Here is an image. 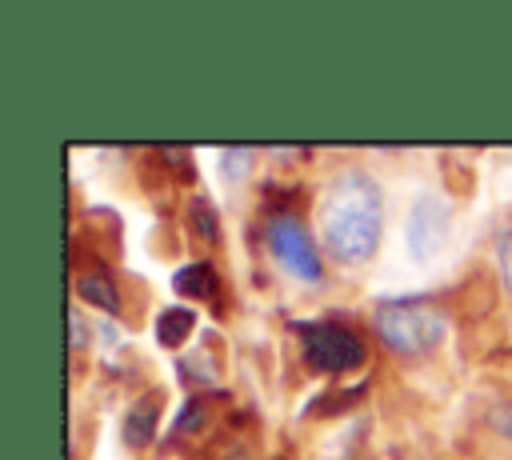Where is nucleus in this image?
I'll use <instances>...</instances> for the list:
<instances>
[{
    "label": "nucleus",
    "instance_id": "8",
    "mask_svg": "<svg viewBox=\"0 0 512 460\" xmlns=\"http://www.w3.org/2000/svg\"><path fill=\"white\" fill-rule=\"evenodd\" d=\"M192 324H196V316L188 308H164L156 320V340L164 348H176L184 336H192Z\"/></svg>",
    "mask_w": 512,
    "mask_h": 460
},
{
    "label": "nucleus",
    "instance_id": "1",
    "mask_svg": "<svg viewBox=\"0 0 512 460\" xmlns=\"http://www.w3.org/2000/svg\"><path fill=\"white\" fill-rule=\"evenodd\" d=\"M384 228V200L368 172H340L320 196V236L340 264L372 260Z\"/></svg>",
    "mask_w": 512,
    "mask_h": 460
},
{
    "label": "nucleus",
    "instance_id": "9",
    "mask_svg": "<svg viewBox=\"0 0 512 460\" xmlns=\"http://www.w3.org/2000/svg\"><path fill=\"white\" fill-rule=\"evenodd\" d=\"M172 288L176 292H184V296H212L216 292V276H212V268L208 264H188V268H180L176 276H172Z\"/></svg>",
    "mask_w": 512,
    "mask_h": 460
},
{
    "label": "nucleus",
    "instance_id": "3",
    "mask_svg": "<svg viewBox=\"0 0 512 460\" xmlns=\"http://www.w3.org/2000/svg\"><path fill=\"white\" fill-rule=\"evenodd\" d=\"M296 336H300V352H304L308 368H316V372L340 376V372L360 368L364 356H368L364 340L356 332L340 328V324H312V320H304V324H296Z\"/></svg>",
    "mask_w": 512,
    "mask_h": 460
},
{
    "label": "nucleus",
    "instance_id": "11",
    "mask_svg": "<svg viewBox=\"0 0 512 460\" xmlns=\"http://www.w3.org/2000/svg\"><path fill=\"white\" fill-rule=\"evenodd\" d=\"M488 424H492L496 432L512 436V404H500V408H492V412H488Z\"/></svg>",
    "mask_w": 512,
    "mask_h": 460
},
{
    "label": "nucleus",
    "instance_id": "14",
    "mask_svg": "<svg viewBox=\"0 0 512 460\" xmlns=\"http://www.w3.org/2000/svg\"><path fill=\"white\" fill-rule=\"evenodd\" d=\"M200 416H204V408H200V404H188V408H184V416H180V428H184V432H188V428H196V424H200Z\"/></svg>",
    "mask_w": 512,
    "mask_h": 460
},
{
    "label": "nucleus",
    "instance_id": "2",
    "mask_svg": "<svg viewBox=\"0 0 512 460\" xmlns=\"http://www.w3.org/2000/svg\"><path fill=\"white\" fill-rule=\"evenodd\" d=\"M372 328H376V336H380L392 352L416 356V352H428V348L440 344L448 320H444V312H440L436 304H428V300H388V304L376 308Z\"/></svg>",
    "mask_w": 512,
    "mask_h": 460
},
{
    "label": "nucleus",
    "instance_id": "4",
    "mask_svg": "<svg viewBox=\"0 0 512 460\" xmlns=\"http://www.w3.org/2000/svg\"><path fill=\"white\" fill-rule=\"evenodd\" d=\"M264 244H268L272 260H276L284 272H292L296 280H308V284H312V280L324 276L320 252H316L308 228H304L296 216H288V212L268 216V224H264Z\"/></svg>",
    "mask_w": 512,
    "mask_h": 460
},
{
    "label": "nucleus",
    "instance_id": "5",
    "mask_svg": "<svg viewBox=\"0 0 512 460\" xmlns=\"http://www.w3.org/2000/svg\"><path fill=\"white\" fill-rule=\"evenodd\" d=\"M444 224H448V208L436 196H424L412 208V224H408V244L416 256H432L444 244Z\"/></svg>",
    "mask_w": 512,
    "mask_h": 460
},
{
    "label": "nucleus",
    "instance_id": "7",
    "mask_svg": "<svg viewBox=\"0 0 512 460\" xmlns=\"http://www.w3.org/2000/svg\"><path fill=\"white\" fill-rule=\"evenodd\" d=\"M76 292H80V300H88V304H96V308H104V312H120V292H116V284L108 280V272H100V268L80 272V276H76Z\"/></svg>",
    "mask_w": 512,
    "mask_h": 460
},
{
    "label": "nucleus",
    "instance_id": "12",
    "mask_svg": "<svg viewBox=\"0 0 512 460\" xmlns=\"http://www.w3.org/2000/svg\"><path fill=\"white\" fill-rule=\"evenodd\" d=\"M220 160L228 164V176H240L244 172V160H248V148H228Z\"/></svg>",
    "mask_w": 512,
    "mask_h": 460
},
{
    "label": "nucleus",
    "instance_id": "6",
    "mask_svg": "<svg viewBox=\"0 0 512 460\" xmlns=\"http://www.w3.org/2000/svg\"><path fill=\"white\" fill-rule=\"evenodd\" d=\"M156 420H160V400L156 396L136 400L128 408V416H124V444L128 448H144L152 440V432H156Z\"/></svg>",
    "mask_w": 512,
    "mask_h": 460
},
{
    "label": "nucleus",
    "instance_id": "13",
    "mask_svg": "<svg viewBox=\"0 0 512 460\" xmlns=\"http://www.w3.org/2000/svg\"><path fill=\"white\" fill-rule=\"evenodd\" d=\"M68 324H72V352H80V348H84V324H80V312H72Z\"/></svg>",
    "mask_w": 512,
    "mask_h": 460
},
{
    "label": "nucleus",
    "instance_id": "10",
    "mask_svg": "<svg viewBox=\"0 0 512 460\" xmlns=\"http://www.w3.org/2000/svg\"><path fill=\"white\" fill-rule=\"evenodd\" d=\"M192 228L200 232V240H216V212L204 200H192Z\"/></svg>",
    "mask_w": 512,
    "mask_h": 460
}]
</instances>
